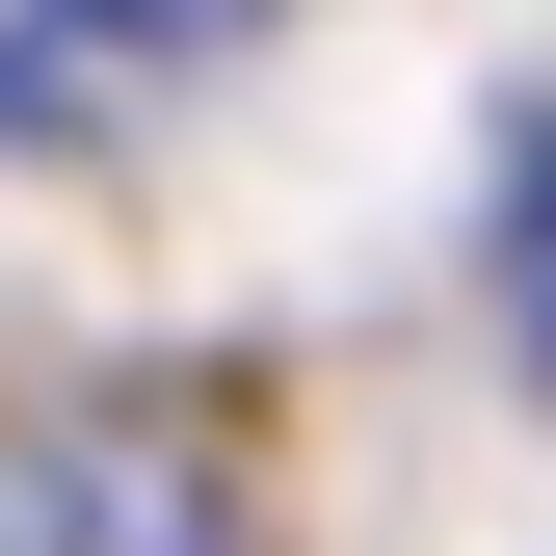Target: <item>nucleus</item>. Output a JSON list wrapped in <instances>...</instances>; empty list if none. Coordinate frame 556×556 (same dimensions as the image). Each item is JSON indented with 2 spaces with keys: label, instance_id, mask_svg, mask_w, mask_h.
<instances>
[{
  "label": "nucleus",
  "instance_id": "obj_1",
  "mask_svg": "<svg viewBox=\"0 0 556 556\" xmlns=\"http://www.w3.org/2000/svg\"><path fill=\"white\" fill-rule=\"evenodd\" d=\"M0 556H239V504H213V451H186V425L27 397V425H0Z\"/></svg>",
  "mask_w": 556,
  "mask_h": 556
},
{
  "label": "nucleus",
  "instance_id": "obj_2",
  "mask_svg": "<svg viewBox=\"0 0 556 556\" xmlns=\"http://www.w3.org/2000/svg\"><path fill=\"white\" fill-rule=\"evenodd\" d=\"M504 344H530V371H556V106L504 132Z\"/></svg>",
  "mask_w": 556,
  "mask_h": 556
},
{
  "label": "nucleus",
  "instance_id": "obj_3",
  "mask_svg": "<svg viewBox=\"0 0 556 556\" xmlns=\"http://www.w3.org/2000/svg\"><path fill=\"white\" fill-rule=\"evenodd\" d=\"M27 27H53V53H239L265 0H27Z\"/></svg>",
  "mask_w": 556,
  "mask_h": 556
}]
</instances>
